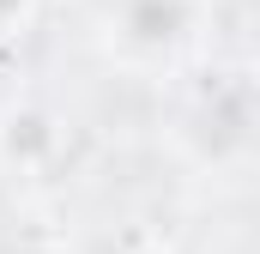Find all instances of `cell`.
Segmentation results:
<instances>
[{
	"mask_svg": "<svg viewBox=\"0 0 260 254\" xmlns=\"http://www.w3.org/2000/svg\"><path fill=\"white\" fill-rule=\"evenodd\" d=\"M127 30L139 43H170L182 30V0H133L127 6Z\"/></svg>",
	"mask_w": 260,
	"mask_h": 254,
	"instance_id": "1",
	"label": "cell"
},
{
	"mask_svg": "<svg viewBox=\"0 0 260 254\" xmlns=\"http://www.w3.org/2000/svg\"><path fill=\"white\" fill-rule=\"evenodd\" d=\"M24 12H30V0H0V30H6V24H18Z\"/></svg>",
	"mask_w": 260,
	"mask_h": 254,
	"instance_id": "2",
	"label": "cell"
}]
</instances>
